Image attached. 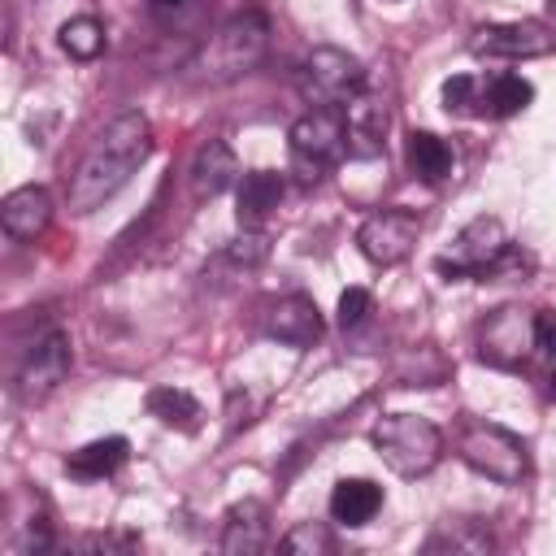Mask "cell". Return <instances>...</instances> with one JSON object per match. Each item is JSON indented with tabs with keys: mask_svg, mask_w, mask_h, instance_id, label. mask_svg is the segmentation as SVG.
Here are the masks:
<instances>
[{
	"mask_svg": "<svg viewBox=\"0 0 556 556\" xmlns=\"http://www.w3.org/2000/svg\"><path fill=\"white\" fill-rule=\"evenodd\" d=\"M152 152V122L139 109L117 113L83 152V161L74 165L70 182H65V208L87 217L96 213L109 195H117V187L148 161Z\"/></svg>",
	"mask_w": 556,
	"mask_h": 556,
	"instance_id": "cell-1",
	"label": "cell"
},
{
	"mask_svg": "<svg viewBox=\"0 0 556 556\" xmlns=\"http://www.w3.org/2000/svg\"><path fill=\"white\" fill-rule=\"evenodd\" d=\"M269 52V22L265 13H235L222 22L187 61V78L200 87H222L252 74Z\"/></svg>",
	"mask_w": 556,
	"mask_h": 556,
	"instance_id": "cell-2",
	"label": "cell"
},
{
	"mask_svg": "<svg viewBox=\"0 0 556 556\" xmlns=\"http://www.w3.org/2000/svg\"><path fill=\"white\" fill-rule=\"evenodd\" d=\"M374 447L382 456V465L400 478H421L439 465L443 456V434L434 421L417 417V413H387L374 426Z\"/></svg>",
	"mask_w": 556,
	"mask_h": 556,
	"instance_id": "cell-3",
	"label": "cell"
},
{
	"mask_svg": "<svg viewBox=\"0 0 556 556\" xmlns=\"http://www.w3.org/2000/svg\"><path fill=\"white\" fill-rule=\"evenodd\" d=\"M456 456L473 473H482L491 482H504V486H513V482H521L530 473L526 443L513 430L495 426V421H465L460 434H456Z\"/></svg>",
	"mask_w": 556,
	"mask_h": 556,
	"instance_id": "cell-4",
	"label": "cell"
},
{
	"mask_svg": "<svg viewBox=\"0 0 556 556\" xmlns=\"http://www.w3.org/2000/svg\"><path fill=\"white\" fill-rule=\"evenodd\" d=\"M291 161L304 178H321L348 152V113L343 104H313L291 122Z\"/></svg>",
	"mask_w": 556,
	"mask_h": 556,
	"instance_id": "cell-5",
	"label": "cell"
},
{
	"mask_svg": "<svg viewBox=\"0 0 556 556\" xmlns=\"http://www.w3.org/2000/svg\"><path fill=\"white\" fill-rule=\"evenodd\" d=\"M508 252V235H504V222L500 217H473L456 230L452 248L443 256H434V269L443 278H482L491 274Z\"/></svg>",
	"mask_w": 556,
	"mask_h": 556,
	"instance_id": "cell-6",
	"label": "cell"
},
{
	"mask_svg": "<svg viewBox=\"0 0 556 556\" xmlns=\"http://www.w3.org/2000/svg\"><path fill=\"white\" fill-rule=\"evenodd\" d=\"M539 334H534V317L517 304H504L495 313L482 317L478 326V356L495 369H521L534 352Z\"/></svg>",
	"mask_w": 556,
	"mask_h": 556,
	"instance_id": "cell-7",
	"label": "cell"
},
{
	"mask_svg": "<svg viewBox=\"0 0 556 556\" xmlns=\"http://www.w3.org/2000/svg\"><path fill=\"white\" fill-rule=\"evenodd\" d=\"M369 83L365 65L343 48H313L304 61V87L317 104H348Z\"/></svg>",
	"mask_w": 556,
	"mask_h": 556,
	"instance_id": "cell-8",
	"label": "cell"
},
{
	"mask_svg": "<svg viewBox=\"0 0 556 556\" xmlns=\"http://www.w3.org/2000/svg\"><path fill=\"white\" fill-rule=\"evenodd\" d=\"M556 48V30L547 22H500V26H478L469 39L473 56H491V61H530V56H547Z\"/></svg>",
	"mask_w": 556,
	"mask_h": 556,
	"instance_id": "cell-9",
	"label": "cell"
},
{
	"mask_svg": "<svg viewBox=\"0 0 556 556\" xmlns=\"http://www.w3.org/2000/svg\"><path fill=\"white\" fill-rule=\"evenodd\" d=\"M417 235H421L417 213H408V208H378V213H369V217L361 222L356 248H361V256L374 261V265H400V261L413 252Z\"/></svg>",
	"mask_w": 556,
	"mask_h": 556,
	"instance_id": "cell-10",
	"label": "cell"
},
{
	"mask_svg": "<svg viewBox=\"0 0 556 556\" xmlns=\"http://www.w3.org/2000/svg\"><path fill=\"white\" fill-rule=\"evenodd\" d=\"M70 361H74V356H70V334H65V330H48V334H39L35 348L26 352L22 369H17V395H22L26 404L48 400V395L65 382Z\"/></svg>",
	"mask_w": 556,
	"mask_h": 556,
	"instance_id": "cell-11",
	"label": "cell"
},
{
	"mask_svg": "<svg viewBox=\"0 0 556 556\" xmlns=\"http://www.w3.org/2000/svg\"><path fill=\"white\" fill-rule=\"evenodd\" d=\"M343 113H348V156L374 161V156L382 152L387 126H391V104H387V96L365 83V91L352 96V100L343 104Z\"/></svg>",
	"mask_w": 556,
	"mask_h": 556,
	"instance_id": "cell-12",
	"label": "cell"
},
{
	"mask_svg": "<svg viewBox=\"0 0 556 556\" xmlns=\"http://www.w3.org/2000/svg\"><path fill=\"white\" fill-rule=\"evenodd\" d=\"M321 313L308 295H282L265 308V334L278 339V343H291V348H313L321 339Z\"/></svg>",
	"mask_w": 556,
	"mask_h": 556,
	"instance_id": "cell-13",
	"label": "cell"
},
{
	"mask_svg": "<svg viewBox=\"0 0 556 556\" xmlns=\"http://www.w3.org/2000/svg\"><path fill=\"white\" fill-rule=\"evenodd\" d=\"M269 543L274 539H269V517H265L261 500H243L226 513V521H222V552L226 556H256Z\"/></svg>",
	"mask_w": 556,
	"mask_h": 556,
	"instance_id": "cell-14",
	"label": "cell"
},
{
	"mask_svg": "<svg viewBox=\"0 0 556 556\" xmlns=\"http://www.w3.org/2000/svg\"><path fill=\"white\" fill-rule=\"evenodd\" d=\"M235 178H239V161H235L230 143L226 139H204L195 148V156H191V195L195 200H213Z\"/></svg>",
	"mask_w": 556,
	"mask_h": 556,
	"instance_id": "cell-15",
	"label": "cell"
},
{
	"mask_svg": "<svg viewBox=\"0 0 556 556\" xmlns=\"http://www.w3.org/2000/svg\"><path fill=\"white\" fill-rule=\"evenodd\" d=\"M278 204H282V174H274V169H248L239 178V208H235V217H239L243 230H261L274 217Z\"/></svg>",
	"mask_w": 556,
	"mask_h": 556,
	"instance_id": "cell-16",
	"label": "cell"
},
{
	"mask_svg": "<svg viewBox=\"0 0 556 556\" xmlns=\"http://www.w3.org/2000/svg\"><path fill=\"white\" fill-rule=\"evenodd\" d=\"M0 222L13 239H39L52 222V195L43 187H17L0 204Z\"/></svg>",
	"mask_w": 556,
	"mask_h": 556,
	"instance_id": "cell-17",
	"label": "cell"
},
{
	"mask_svg": "<svg viewBox=\"0 0 556 556\" xmlns=\"http://www.w3.org/2000/svg\"><path fill=\"white\" fill-rule=\"evenodd\" d=\"M126 456H130V443H126L122 434L91 439L87 447H78V452L65 456V473L78 478V482H100V478L117 473V469L126 465Z\"/></svg>",
	"mask_w": 556,
	"mask_h": 556,
	"instance_id": "cell-18",
	"label": "cell"
},
{
	"mask_svg": "<svg viewBox=\"0 0 556 556\" xmlns=\"http://www.w3.org/2000/svg\"><path fill=\"white\" fill-rule=\"evenodd\" d=\"M382 508V486L369 478H339L330 491V517L339 526H365Z\"/></svg>",
	"mask_w": 556,
	"mask_h": 556,
	"instance_id": "cell-19",
	"label": "cell"
},
{
	"mask_svg": "<svg viewBox=\"0 0 556 556\" xmlns=\"http://www.w3.org/2000/svg\"><path fill=\"white\" fill-rule=\"evenodd\" d=\"M534 100V87L521 74H491L478 78V117H513Z\"/></svg>",
	"mask_w": 556,
	"mask_h": 556,
	"instance_id": "cell-20",
	"label": "cell"
},
{
	"mask_svg": "<svg viewBox=\"0 0 556 556\" xmlns=\"http://www.w3.org/2000/svg\"><path fill=\"white\" fill-rule=\"evenodd\" d=\"M143 404H148V413H152L161 426H169V430H178V434H195L200 421H204L200 400H195L191 391H182V387H152Z\"/></svg>",
	"mask_w": 556,
	"mask_h": 556,
	"instance_id": "cell-21",
	"label": "cell"
},
{
	"mask_svg": "<svg viewBox=\"0 0 556 556\" xmlns=\"http://www.w3.org/2000/svg\"><path fill=\"white\" fill-rule=\"evenodd\" d=\"M404 161L421 182H443L452 174V148L430 130H413L404 139Z\"/></svg>",
	"mask_w": 556,
	"mask_h": 556,
	"instance_id": "cell-22",
	"label": "cell"
},
{
	"mask_svg": "<svg viewBox=\"0 0 556 556\" xmlns=\"http://www.w3.org/2000/svg\"><path fill=\"white\" fill-rule=\"evenodd\" d=\"M495 539L482 521H443L430 539H426V552H491Z\"/></svg>",
	"mask_w": 556,
	"mask_h": 556,
	"instance_id": "cell-23",
	"label": "cell"
},
{
	"mask_svg": "<svg viewBox=\"0 0 556 556\" xmlns=\"http://www.w3.org/2000/svg\"><path fill=\"white\" fill-rule=\"evenodd\" d=\"M56 39L74 61H96L104 52V26L96 17H70Z\"/></svg>",
	"mask_w": 556,
	"mask_h": 556,
	"instance_id": "cell-24",
	"label": "cell"
},
{
	"mask_svg": "<svg viewBox=\"0 0 556 556\" xmlns=\"http://www.w3.org/2000/svg\"><path fill=\"white\" fill-rule=\"evenodd\" d=\"M443 109L452 117H478V78L473 74H452L443 78Z\"/></svg>",
	"mask_w": 556,
	"mask_h": 556,
	"instance_id": "cell-25",
	"label": "cell"
},
{
	"mask_svg": "<svg viewBox=\"0 0 556 556\" xmlns=\"http://www.w3.org/2000/svg\"><path fill=\"white\" fill-rule=\"evenodd\" d=\"M278 547L282 552H334V539H330V530L326 526H317V521H300L295 530H287L282 539H278Z\"/></svg>",
	"mask_w": 556,
	"mask_h": 556,
	"instance_id": "cell-26",
	"label": "cell"
},
{
	"mask_svg": "<svg viewBox=\"0 0 556 556\" xmlns=\"http://www.w3.org/2000/svg\"><path fill=\"white\" fill-rule=\"evenodd\" d=\"M369 304H374V300H369L365 287H348V291L339 295V326H343V330H356V326L369 317Z\"/></svg>",
	"mask_w": 556,
	"mask_h": 556,
	"instance_id": "cell-27",
	"label": "cell"
},
{
	"mask_svg": "<svg viewBox=\"0 0 556 556\" xmlns=\"http://www.w3.org/2000/svg\"><path fill=\"white\" fill-rule=\"evenodd\" d=\"M265 252H269V243H265V235H261V230H243V235L226 248V256H230V261H239V265H261V261H265Z\"/></svg>",
	"mask_w": 556,
	"mask_h": 556,
	"instance_id": "cell-28",
	"label": "cell"
},
{
	"mask_svg": "<svg viewBox=\"0 0 556 556\" xmlns=\"http://www.w3.org/2000/svg\"><path fill=\"white\" fill-rule=\"evenodd\" d=\"M78 547L83 552H109V547H139V539L135 534H87V539H78Z\"/></svg>",
	"mask_w": 556,
	"mask_h": 556,
	"instance_id": "cell-29",
	"label": "cell"
},
{
	"mask_svg": "<svg viewBox=\"0 0 556 556\" xmlns=\"http://www.w3.org/2000/svg\"><path fill=\"white\" fill-rule=\"evenodd\" d=\"M534 334H539V348L556 356V308H543V313L534 317Z\"/></svg>",
	"mask_w": 556,
	"mask_h": 556,
	"instance_id": "cell-30",
	"label": "cell"
},
{
	"mask_svg": "<svg viewBox=\"0 0 556 556\" xmlns=\"http://www.w3.org/2000/svg\"><path fill=\"white\" fill-rule=\"evenodd\" d=\"M148 4H152V9H178L182 0H148Z\"/></svg>",
	"mask_w": 556,
	"mask_h": 556,
	"instance_id": "cell-31",
	"label": "cell"
},
{
	"mask_svg": "<svg viewBox=\"0 0 556 556\" xmlns=\"http://www.w3.org/2000/svg\"><path fill=\"white\" fill-rule=\"evenodd\" d=\"M547 26L556 30V0H547Z\"/></svg>",
	"mask_w": 556,
	"mask_h": 556,
	"instance_id": "cell-32",
	"label": "cell"
},
{
	"mask_svg": "<svg viewBox=\"0 0 556 556\" xmlns=\"http://www.w3.org/2000/svg\"><path fill=\"white\" fill-rule=\"evenodd\" d=\"M547 400H556V374L547 378Z\"/></svg>",
	"mask_w": 556,
	"mask_h": 556,
	"instance_id": "cell-33",
	"label": "cell"
}]
</instances>
